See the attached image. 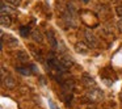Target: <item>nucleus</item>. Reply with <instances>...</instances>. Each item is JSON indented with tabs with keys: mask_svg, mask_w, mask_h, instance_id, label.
I'll use <instances>...</instances> for the list:
<instances>
[{
	"mask_svg": "<svg viewBox=\"0 0 122 109\" xmlns=\"http://www.w3.org/2000/svg\"><path fill=\"white\" fill-rule=\"evenodd\" d=\"M80 1H81L83 4H88V3H89V0H80Z\"/></svg>",
	"mask_w": 122,
	"mask_h": 109,
	"instance_id": "19",
	"label": "nucleus"
},
{
	"mask_svg": "<svg viewBox=\"0 0 122 109\" xmlns=\"http://www.w3.org/2000/svg\"><path fill=\"white\" fill-rule=\"evenodd\" d=\"M20 32H21L22 37H28V36L30 34V33H29V28H28V26H21V28H20Z\"/></svg>",
	"mask_w": 122,
	"mask_h": 109,
	"instance_id": "14",
	"label": "nucleus"
},
{
	"mask_svg": "<svg viewBox=\"0 0 122 109\" xmlns=\"http://www.w3.org/2000/svg\"><path fill=\"white\" fill-rule=\"evenodd\" d=\"M121 101H122V93H121Z\"/></svg>",
	"mask_w": 122,
	"mask_h": 109,
	"instance_id": "20",
	"label": "nucleus"
},
{
	"mask_svg": "<svg viewBox=\"0 0 122 109\" xmlns=\"http://www.w3.org/2000/svg\"><path fill=\"white\" fill-rule=\"evenodd\" d=\"M47 37H49V40H50V45L53 46L54 49H55L58 45H56V40H55V37H54V33L51 32V30H49V32H47Z\"/></svg>",
	"mask_w": 122,
	"mask_h": 109,
	"instance_id": "11",
	"label": "nucleus"
},
{
	"mask_svg": "<svg viewBox=\"0 0 122 109\" xmlns=\"http://www.w3.org/2000/svg\"><path fill=\"white\" fill-rule=\"evenodd\" d=\"M16 57H17V59H19L20 62H28L29 61V54L26 53V51H22V50H20V51H17V54H16Z\"/></svg>",
	"mask_w": 122,
	"mask_h": 109,
	"instance_id": "10",
	"label": "nucleus"
},
{
	"mask_svg": "<svg viewBox=\"0 0 122 109\" xmlns=\"http://www.w3.org/2000/svg\"><path fill=\"white\" fill-rule=\"evenodd\" d=\"M117 28H118V32H119V33H122V20L117 21Z\"/></svg>",
	"mask_w": 122,
	"mask_h": 109,
	"instance_id": "18",
	"label": "nucleus"
},
{
	"mask_svg": "<svg viewBox=\"0 0 122 109\" xmlns=\"http://www.w3.org/2000/svg\"><path fill=\"white\" fill-rule=\"evenodd\" d=\"M3 41H7V45H8L9 47H16V46L19 45L17 38L12 37V36H9V34H7V37L3 34Z\"/></svg>",
	"mask_w": 122,
	"mask_h": 109,
	"instance_id": "7",
	"label": "nucleus"
},
{
	"mask_svg": "<svg viewBox=\"0 0 122 109\" xmlns=\"http://www.w3.org/2000/svg\"><path fill=\"white\" fill-rule=\"evenodd\" d=\"M0 8H1V12H3V13H9V12L13 11L11 7H7V5H5V3H4V1H1V5H0Z\"/></svg>",
	"mask_w": 122,
	"mask_h": 109,
	"instance_id": "13",
	"label": "nucleus"
},
{
	"mask_svg": "<svg viewBox=\"0 0 122 109\" xmlns=\"http://www.w3.org/2000/svg\"><path fill=\"white\" fill-rule=\"evenodd\" d=\"M0 22H1V25L3 26H11V24H12V19H11V16H9L8 13H3L1 12V16H0Z\"/></svg>",
	"mask_w": 122,
	"mask_h": 109,
	"instance_id": "8",
	"label": "nucleus"
},
{
	"mask_svg": "<svg viewBox=\"0 0 122 109\" xmlns=\"http://www.w3.org/2000/svg\"><path fill=\"white\" fill-rule=\"evenodd\" d=\"M0 71H1V79H3V78H5L7 75H8V71H5V68H4V66H1V68H0Z\"/></svg>",
	"mask_w": 122,
	"mask_h": 109,
	"instance_id": "17",
	"label": "nucleus"
},
{
	"mask_svg": "<svg viewBox=\"0 0 122 109\" xmlns=\"http://www.w3.org/2000/svg\"><path fill=\"white\" fill-rule=\"evenodd\" d=\"M84 37H85V42H88L87 45L89 46V47L95 49V47H97V46H98V40H97V37H96L92 32L85 30V32H84Z\"/></svg>",
	"mask_w": 122,
	"mask_h": 109,
	"instance_id": "2",
	"label": "nucleus"
},
{
	"mask_svg": "<svg viewBox=\"0 0 122 109\" xmlns=\"http://www.w3.org/2000/svg\"><path fill=\"white\" fill-rule=\"evenodd\" d=\"M16 71L19 72V74L24 75V76H28V75H30V74H32V72H30V70L28 68V67H17V68H16Z\"/></svg>",
	"mask_w": 122,
	"mask_h": 109,
	"instance_id": "12",
	"label": "nucleus"
},
{
	"mask_svg": "<svg viewBox=\"0 0 122 109\" xmlns=\"http://www.w3.org/2000/svg\"><path fill=\"white\" fill-rule=\"evenodd\" d=\"M8 4H11L12 7H17L20 5V3H21V0H5Z\"/></svg>",
	"mask_w": 122,
	"mask_h": 109,
	"instance_id": "15",
	"label": "nucleus"
},
{
	"mask_svg": "<svg viewBox=\"0 0 122 109\" xmlns=\"http://www.w3.org/2000/svg\"><path fill=\"white\" fill-rule=\"evenodd\" d=\"M1 83H3V87L7 88V89H13L17 84L16 80H15L11 75H7L5 78H3V79H1Z\"/></svg>",
	"mask_w": 122,
	"mask_h": 109,
	"instance_id": "4",
	"label": "nucleus"
},
{
	"mask_svg": "<svg viewBox=\"0 0 122 109\" xmlns=\"http://www.w3.org/2000/svg\"><path fill=\"white\" fill-rule=\"evenodd\" d=\"M59 61H61V64L64 67V68H71L72 66H74V61H72L71 57L68 55H62L61 58H59Z\"/></svg>",
	"mask_w": 122,
	"mask_h": 109,
	"instance_id": "6",
	"label": "nucleus"
},
{
	"mask_svg": "<svg viewBox=\"0 0 122 109\" xmlns=\"http://www.w3.org/2000/svg\"><path fill=\"white\" fill-rule=\"evenodd\" d=\"M85 97H87V100L91 101V103H98V101L102 100L104 92L101 89H98L97 87L96 88H89V89L87 91V93H85Z\"/></svg>",
	"mask_w": 122,
	"mask_h": 109,
	"instance_id": "1",
	"label": "nucleus"
},
{
	"mask_svg": "<svg viewBox=\"0 0 122 109\" xmlns=\"http://www.w3.org/2000/svg\"><path fill=\"white\" fill-rule=\"evenodd\" d=\"M116 13L119 16V19L122 20V4H119V5L116 7Z\"/></svg>",
	"mask_w": 122,
	"mask_h": 109,
	"instance_id": "16",
	"label": "nucleus"
},
{
	"mask_svg": "<svg viewBox=\"0 0 122 109\" xmlns=\"http://www.w3.org/2000/svg\"><path fill=\"white\" fill-rule=\"evenodd\" d=\"M81 83L85 85V87L89 89V88H96V82L93 78H91L88 74H83L81 76Z\"/></svg>",
	"mask_w": 122,
	"mask_h": 109,
	"instance_id": "5",
	"label": "nucleus"
},
{
	"mask_svg": "<svg viewBox=\"0 0 122 109\" xmlns=\"http://www.w3.org/2000/svg\"><path fill=\"white\" fill-rule=\"evenodd\" d=\"M74 49L80 55H87V54H89V46L84 42H76L74 45Z\"/></svg>",
	"mask_w": 122,
	"mask_h": 109,
	"instance_id": "3",
	"label": "nucleus"
},
{
	"mask_svg": "<svg viewBox=\"0 0 122 109\" xmlns=\"http://www.w3.org/2000/svg\"><path fill=\"white\" fill-rule=\"evenodd\" d=\"M30 36H32V38L34 40V42H40V43H42V42H43V36H42V33H41L38 29L33 30Z\"/></svg>",
	"mask_w": 122,
	"mask_h": 109,
	"instance_id": "9",
	"label": "nucleus"
}]
</instances>
